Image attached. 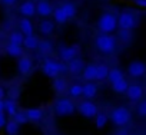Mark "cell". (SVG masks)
<instances>
[{"label":"cell","mask_w":146,"mask_h":135,"mask_svg":"<svg viewBox=\"0 0 146 135\" xmlns=\"http://www.w3.org/2000/svg\"><path fill=\"white\" fill-rule=\"evenodd\" d=\"M37 49L40 50V53H43V55H49V53L53 50V46H52V43H50L49 40H42V42H39Z\"/></svg>","instance_id":"obj_30"},{"label":"cell","mask_w":146,"mask_h":135,"mask_svg":"<svg viewBox=\"0 0 146 135\" xmlns=\"http://www.w3.org/2000/svg\"><path fill=\"white\" fill-rule=\"evenodd\" d=\"M108 74H109V68L103 63L100 65H96V79L95 81H103L108 78Z\"/></svg>","instance_id":"obj_22"},{"label":"cell","mask_w":146,"mask_h":135,"mask_svg":"<svg viewBox=\"0 0 146 135\" xmlns=\"http://www.w3.org/2000/svg\"><path fill=\"white\" fill-rule=\"evenodd\" d=\"M80 53V45L75 43V45H72V46H60L59 47V55L62 57L63 62H70L72 59H75L78 57Z\"/></svg>","instance_id":"obj_5"},{"label":"cell","mask_w":146,"mask_h":135,"mask_svg":"<svg viewBox=\"0 0 146 135\" xmlns=\"http://www.w3.org/2000/svg\"><path fill=\"white\" fill-rule=\"evenodd\" d=\"M110 119H112V122H113L115 125L123 126V125H126V124L130 121V112H129L126 108L119 106V108H116V109L112 111Z\"/></svg>","instance_id":"obj_4"},{"label":"cell","mask_w":146,"mask_h":135,"mask_svg":"<svg viewBox=\"0 0 146 135\" xmlns=\"http://www.w3.org/2000/svg\"><path fill=\"white\" fill-rule=\"evenodd\" d=\"M127 82L125 81V78L123 79H120V81H116V82H113L112 84V89L116 92V94H123V92H126V89H127Z\"/></svg>","instance_id":"obj_26"},{"label":"cell","mask_w":146,"mask_h":135,"mask_svg":"<svg viewBox=\"0 0 146 135\" xmlns=\"http://www.w3.org/2000/svg\"><path fill=\"white\" fill-rule=\"evenodd\" d=\"M136 2V5L137 6H140V7H145L146 9V0H135Z\"/></svg>","instance_id":"obj_38"},{"label":"cell","mask_w":146,"mask_h":135,"mask_svg":"<svg viewBox=\"0 0 146 135\" xmlns=\"http://www.w3.org/2000/svg\"><path fill=\"white\" fill-rule=\"evenodd\" d=\"M23 39H25V36L22 35V32H12L9 35V43H13V45L22 46L23 45Z\"/></svg>","instance_id":"obj_28"},{"label":"cell","mask_w":146,"mask_h":135,"mask_svg":"<svg viewBox=\"0 0 146 135\" xmlns=\"http://www.w3.org/2000/svg\"><path fill=\"white\" fill-rule=\"evenodd\" d=\"M146 72V65L143 62H139V60H135L132 62L129 66H127V74L133 78H139L142 76L143 74Z\"/></svg>","instance_id":"obj_9"},{"label":"cell","mask_w":146,"mask_h":135,"mask_svg":"<svg viewBox=\"0 0 146 135\" xmlns=\"http://www.w3.org/2000/svg\"><path fill=\"white\" fill-rule=\"evenodd\" d=\"M95 124H96V128L102 129L106 124H108V116L105 114H98L96 115V119H95Z\"/></svg>","instance_id":"obj_34"},{"label":"cell","mask_w":146,"mask_h":135,"mask_svg":"<svg viewBox=\"0 0 146 135\" xmlns=\"http://www.w3.org/2000/svg\"><path fill=\"white\" fill-rule=\"evenodd\" d=\"M98 27H99V30L102 32V33H112V32H115L116 30V27H117V17L113 15V13H109V12H106V13H103L100 17H99V20H98Z\"/></svg>","instance_id":"obj_1"},{"label":"cell","mask_w":146,"mask_h":135,"mask_svg":"<svg viewBox=\"0 0 146 135\" xmlns=\"http://www.w3.org/2000/svg\"><path fill=\"white\" fill-rule=\"evenodd\" d=\"M126 95H127V98L130 101H139L142 98V95H143V89L139 85H130L126 89Z\"/></svg>","instance_id":"obj_14"},{"label":"cell","mask_w":146,"mask_h":135,"mask_svg":"<svg viewBox=\"0 0 146 135\" xmlns=\"http://www.w3.org/2000/svg\"><path fill=\"white\" fill-rule=\"evenodd\" d=\"M83 68H85V63H83V60H82L79 56L75 57V59H72L70 62H67V72L72 74V75H79V74H82Z\"/></svg>","instance_id":"obj_11"},{"label":"cell","mask_w":146,"mask_h":135,"mask_svg":"<svg viewBox=\"0 0 146 135\" xmlns=\"http://www.w3.org/2000/svg\"><path fill=\"white\" fill-rule=\"evenodd\" d=\"M32 68H33V63H32V59L29 56H20L19 57L17 69H19L20 75H29L32 72Z\"/></svg>","instance_id":"obj_10"},{"label":"cell","mask_w":146,"mask_h":135,"mask_svg":"<svg viewBox=\"0 0 146 135\" xmlns=\"http://www.w3.org/2000/svg\"><path fill=\"white\" fill-rule=\"evenodd\" d=\"M13 121L17 122L19 125H23V124L29 122V121H27V116H26V114H25V111H17V112L15 114V116H13Z\"/></svg>","instance_id":"obj_33"},{"label":"cell","mask_w":146,"mask_h":135,"mask_svg":"<svg viewBox=\"0 0 146 135\" xmlns=\"http://www.w3.org/2000/svg\"><path fill=\"white\" fill-rule=\"evenodd\" d=\"M42 72L49 76V78H57L59 74H60V69H59V62L53 60V59H46L44 63L42 65Z\"/></svg>","instance_id":"obj_7"},{"label":"cell","mask_w":146,"mask_h":135,"mask_svg":"<svg viewBox=\"0 0 146 135\" xmlns=\"http://www.w3.org/2000/svg\"><path fill=\"white\" fill-rule=\"evenodd\" d=\"M6 53L10 55L12 57H20V56H23V49H22V46H19V45L9 43V45L6 46Z\"/></svg>","instance_id":"obj_19"},{"label":"cell","mask_w":146,"mask_h":135,"mask_svg":"<svg viewBox=\"0 0 146 135\" xmlns=\"http://www.w3.org/2000/svg\"><path fill=\"white\" fill-rule=\"evenodd\" d=\"M60 7H62V10L66 13L67 19H72V17H75V16H76V6L73 5V3L66 2V3H63Z\"/></svg>","instance_id":"obj_24"},{"label":"cell","mask_w":146,"mask_h":135,"mask_svg":"<svg viewBox=\"0 0 146 135\" xmlns=\"http://www.w3.org/2000/svg\"><path fill=\"white\" fill-rule=\"evenodd\" d=\"M19 126L20 125L17 122H15L13 119H10L9 122H6V132H7V135H17Z\"/></svg>","instance_id":"obj_29"},{"label":"cell","mask_w":146,"mask_h":135,"mask_svg":"<svg viewBox=\"0 0 146 135\" xmlns=\"http://www.w3.org/2000/svg\"><path fill=\"white\" fill-rule=\"evenodd\" d=\"M54 112L59 115V116H67V115H72L75 112V105L73 102L67 98H62L56 102L54 105Z\"/></svg>","instance_id":"obj_6"},{"label":"cell","mask_w":146,"mask_h":135,"mask_svg":"<svg viewBox=\"0 0 146 135\" xmlns=\"http://www.w3.org/2000/svg\"><path fill=\"white\" fill-rule=\"evenodd\" d=\"M82 86H83L82 95H83L86 99H92V98L96 96V94H98V86H96L93 82H88V84H85V85H82Z\"/></svg>","instance_id":"obj_17"},{"label":"cell","mask_w":146,"mask_h":135,"mask_svg":"<svg viewBox=\"0 0 146 135\" xmlns=\"http://www.w3.org/2000/svg\"><path fill=\"white\" fill-rule=\"evenodd\" d=\"M5 112L9 115V116H15V114L17 112V105H16V102L13 101V99H7V101H5Z\"/></svg>","instance_id":"obj_25"},{"label":"cell","mask_w":146,"mask_h":135,"mask_svg":"<svg viewBox=\"0 0 146 135\" xmlns=\"http://www.w3.org/2000/svg\"><path fill=\"white\" fill-rule=\"evenodd\" d=\"M53 89L56 92H59V94L64 92L66 91V81L62 79V78H54V81H53Z\"/></svg>","instance_id":"obj_31"},{"label":"cell","mask_w":146,"mask_h":135,"mask_svg":"<svg viewBox=\"0 0 146 135\" xmlns=\"http://www.w3.org/2000/svg\"><path fill=\"white\" fill-rule=\"evenodd\" d=\"M79 112L85 118H93V116L98 115V106L93 102H90V99H88V101H83L79 105Z\"/></svg>","instance_id":"obj_8"},{"label":"cell","mask_w":146,"mask_h":135,"mask_svg":"<svg viewBox=\"0 0 146 135\" xmlns=\"http://www.w3.org/2000/svg\"><path fill=\"white\" fill-rule=\"evenodd\" d=\"M19 27H20V32H22L23 36H30V35H33V23H32L27 17L20 19Z\"/></svg>","instance_id":"obj_16"},{"label":"cell","mask_w":146,"mask_h":135,"mask_svg":"<svg viewBox=\"0 0 146 135\" xmlns=\"http://www.w3.org/2000/svg\"><path fill=\"white\" fill-rule=\"evenodd\" d=\"M82 91H83V86L79 85V84H75V85H72V86L69 88V94H70L72 98H79V96H82Z\"/></svg>","instance_id":"obj_32"},{"label":"cell","mask_w":146,"mask_h":135,"mask_svg":"<svg viewBox=\"0 0 146 135\" xmlns=\"http://www.w3.org/2000/svg\"><path fill=\"white\" fill-rule=\"evenodd\" d=\"M137 112H139V115H140V116H146V101H143V102L139 105Z\"/></svg>","instance_id":"obj_36"},{"label":"cell","mask_w":146,"mask_h":135,"mask_svg":"<svg viewBox=\"0 0 146 135\" xmlns=\"http://www.w3.org/2000/svg\"><path fill=\"white\" fill-rule=\"evenodd\" d=\"M53 17H54V22L56 23H59V25H64L69 19H67V16H66V13L62 10V7L59 6V7H56V10H53Z\"/></svg>","instance_id":"obj_21"},{"label":"cell","mask_w":146,"mask_h":135,"mask_svg":"<svg viewBox=\"0 0 146 135\" xmlns=\"http://www.w3.org/2000/svg\"><path fill=\"white\" fill-rule=\"evenodd\" d=\"M16 2H17V0H2V3L6 5V6H13Z\"/></svg>","instance_id":"obj_37"},{"label":"cell","mask_w":146,"mask_h":135,"mask_svg":"<svg viewBox=\"0 0 146 135\" xmlns=\"http://www.w3.org/2000/svg\"><path fill=\"white\" fill-rule=\"evenodd\" d=\"M25 114L27 116V121H32V122H39L43 118V111L40 108H29L25 111Z\"/></svg>","instance_id":"obj_15"},{"label":"cell","mask_w":146,"mask_h":135,"mask_svg":"<svg viewBox=\"0 0 146 135\" xmlns=\"http://www.w3.org/2000/svg\"><path fill=\"white\" fill-rule=\"evenodd\" d=\"M96 47L102 53H112L116 50V39L112 35L102 33L96 37Z\"/></svg>","instance_id":"obj_2"},{"label":"cell","mask_w":146,"mask_h":135,"mask_svg":"<svg viewBox=\"0 0 146 135\" xmlns=\"http://www.w3.org/2000/svg\"><path fill=\"white\" fill-rule=\"evenodd\" d=\"M23 46L25 47H27V49H37V46H39V39L36 37V36H33V35H30V36H25V39H23Z\"/></svg>","instance_id":"obj_23"},{"label":"cell","mask_w":146,"mask_h":135,"mask_svg":"<svg viewBox=\"0 0 146 135\" xmlns=\"http://www.w3.org/2000/svg\"><path fill=\"white\" fill-rule=\"evenodd\" d=\"M117 135H126V131H123V129H120V131L117 132Z\"/></svg>","instance_id":"obj_41"},{"label":"cell","mask_w":146,"mask_h":135,"mask_svg":"<svg viewBox=\"0 0 146 135\" xmlns=\"http://www.w3.org/2000/svg\"><path fill=\"white\" fill-rule=\"evenodd\" d=\"M119 39L123 43H129L132 40V30H123V29H120L119 30Z\"/></svg>","instance_id":"obj_35"},{"label":"cell","mask_w":146,"mask_h":135,"mask_svg":"<svg viewBox=\"0 0 146 135\" xmlns=\"http://www.w3.org/2000/svg\"><path fill=\"white\" fill-rule=\"evenodd\" d=\"M32 2H39V0H32Z\"/></svg>","instance_id":"obj_42"},{"label":"cell","mask_w":146,"mask_h":135,"mask_svg":"<svg viewBox=\"0 0 146 135\" xmlns=\"http://www.w3.org/2000/svg\"><path fill=\"white\" fill-rule=\"evenodd\" d=\"M136 25H137V19H136V16L132 12H123L117 17V26H119V29L132 30L133 27H136Z\"/></svg>","instance_id":"obj_3"},{"label":"cell","mask_w":146,"mask_h":135,"mask_svg":"<svg viewBox=\"0 0 146 135\" xmlns=\"http://www.w3.org/2000/svg\"><path fill=\"white\" fill-rule=\"evenodd\" d=\"M39 29H40L42 35L49 36V35H52V33H53V30H54V23H53V22H50V20H43V22H40Z\"/></svg>","instance_id":"obj_20"},{"label":"cell","mask_w":146,"mask_h":135,"mask_svg":"<svg viewBox=\"0 0 146 135\" xmlns=\"http://www.w3.org/2000/svg\"><path fill=\"white\" fill-rule=\"evenodd\" d=\"M3 98H5V89H3L2 86H0V99L3 101Z\"/></svg>","instance_id":"obj_40"},{"label":"cell","mask_w":146,"mask_h":135,"mask_svg":"<svg viewBox=\"0 0 146 135\" xmlns=\"http://www.w3.org/2000/svg\"><path fill=\"white\" fill-rule=\"evenodd\" d=\"M82 75H83V79L88 81V82H92L96 79V65H88L83 68L82 71Z\"/></svg>","instance_id":"obj_18"},{"label":"cell","mask_w":146,"mask_h":135,"mask_svg":"<svg viewBox=\"0 0 146 135\" xmlns=\"http://www.w3.org/2000/svg\"><path fill=\"white\" fill-rule=\"evenodd\" d=\"M36 13L42 17H47L53 13V7L49 2H46V0H39L37 5H36Z\"/></svg>","instance_id":"obj_12"},{"label":"cell","mask_w":146,"mask_h":135,"mask_svg":"<svg viewBox=\"0 0 146 135\" xmlns=\"http://www.w3.org/2000/svg\"><path fill=\"white\" fill-rule=\"evenodd\" d=\"M0 112H5V101L0 99Z\"/></svg>","instance_id":"obj_39"},{"label":"cell","mask_w":146,"mask_h":135,"mask_svg":"<svg viewBox=\"0 0 146 135\" xmlns=\"http://www.w3.org/2000/svg\"><path fill=\"white\" fill-rule=\"evenodd\" d=\"M108 79L110 81V84H113L116 81H120V79H123V72L120 69H117V68H115V69H109Z\"/></svg>","instance_id":"obj_27"},{"label":"cell","mask_w":146,"mask_h":135,"mask_svg":"<svg viewBox=\"0 0 146 135\" xmlns=\"http://www.w3.org/2000/svg\"><path fill=\"white\" fill-rule=\"evenodd\" d=\"M19 12L20 15H23L25 17H32L35 13H36V5L35 2H32V0H26V2H23L19 7Z\"/></svg>","instance_id":"obj_13"}]
</instances>
